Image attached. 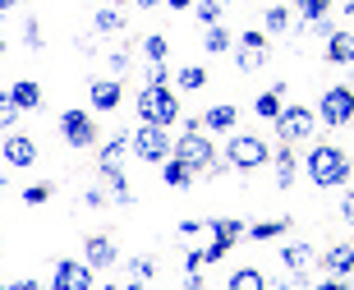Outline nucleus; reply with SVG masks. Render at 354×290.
<instances>
[{
	"instance_id": "f257e3e1",
	"label": "nucleus",
	"mask_w": 354,
	"mask_h": 290,
	"mask_svg": "<svg viewBox=\"0 0 354 290\" xmlns=\"http://www.w3.org/2000/svg\"><path fill=\"white\" fill-rule=\"evenodd\" d=\"M138 111H143V125H157V129H166L180 116V106H175V97L166 88H143L138 93Z\"/></svg>"
},
{
	"instance_id": "f03ea898",
	"label": "nucleus",
	"mask_w": 354,
	"mask_h": 290,
	"mask_svg": "<svg viewBox=\"0 0 354 290\" xmlns=\"http://www.w3.org/2000/svg\"><path fill=\"white\" fill-rule=\"evenodd\" d=\"M308 171H313L317 185H341L345 175H350V166H345L341 147H313V157H308Z\"/></svg>"
},
{
	"instance_id": "7ed1b4c3",
	"label": "nucleus",
	"mask_w": 354,
	"mask_h": 290,
	"mask_svg": "<svg viewBox=\"0 0 354 290\" xmlns=\"http://www.w3.org/2000/svg\"><path fill=\"white\" fill-rule=\"evenodd\" d=\"M133 152L143 161H171V138H166V129H157V125H143V129L133 134Z\"/></svg>"
},
{
	"instance_id": "20e7f679",
	"label": "nucleus",
	"mask_w": 354,
	"mask_h": 290,
	"mask_svg": "<svg viewBox=\"0 0 354 290\" xmlns=\"http://www.w3.org/2000/svg\"><path fill=\"white\" fill-rule=\"evenodd\" d=\"M180 161L189 166V171H207V166H216L212 143L203 138V134H184V138H180Z\"/></svg>"
},
{
	"instance_id": "39448f33",
	"label": "nucleus",
	"mask_w": 354,
	"mask_h": 290,
	"mask_svg": "<svg viewBox=\"0 0 354 290\" xmlns=\"http://www.w3.org/2000/svg\"><path fill=\"white\" fill-rule=\"evenodd\" d=\"M267 157H272V152H267L263 138H235V143H230V166H239V171H249V166H263Z\"/></svg>"
},
{
	"instance_id": "423d86ee",
	"label": "nucleus",
	"mask_w": 354,
	"mask_h": 290,
	"mask_svg": "<svg viewBox=\"0 0 354 290\" xmlns=\"http://www.w3.org/2000/svg\"><path fill=\"white\" fill-rule=\"evenodd\" d=\"M60 134L69 138V147H88L97 134H92V120L83 116V111H65L60 116Z\"/></svg>"
},
{
	"instance_id": "0eeeda50",
	"label": "nucleus",
	"mask_w": 354,
	"mask_h": 290,
	"mask_svg": "<svg viewBox=\"0 0 354 290\" xmlns=\"http://www.w3.org/2000/svg\"><path fill=\"white\" fill-rule=\"evenodd\" d=\"M350 116H354V93L331 88V93L322 97V120H327V125H345Z\"/></svg>"
},
{
	"instance_id": "6e6552de",
	"label": "nucleus",
	"mask_w": 354,
	"mask_h": 290,
	"mask_svg": "<svg viewBox=\"0 0 354 290\" xmlns=\"http://www.w3.org/2000/svg\"><path fill=\"white\" fill-rule=\"evenodd\" d=\"M276 125H281V134H286V138H304V134L313 129V116H308V111H299V106H290V111H281V116H276Z\"/></svg>"
},
{
	"instance_id": "1a4fd4ad",
	"label": "nucleus",
	"mask_w": 354,
	"mask_h": 290,
	"mask_svg": "<svg viewBox=\"0 0 354 290\" xmlns=\"http://www.w3.org/2000/svg\"><path fill=\"white\" fill-rule=\"evenodd\" d=\"M92 277H88V267L83 263H60L55 267V290H88Z\"/></svg>"
},
{
	"instance_id": "9d476101",
	"label": "nucleus",
	"mask_w": 354,
	"mask_h": 290,
	"mask_svg": "<svg viewBox=\"0 0 354 290\" xmlns=\"http://www.w3.org/2000/svg\"><path fill=\"white\" fill-rule=\"evenodd\" d=\"M281 263H286L290 277H308V272H313V249H308V244H290V249L281 253Z\"/></svg>"
},
{
	"instance_id": "9b49d317",
	"label": "nucleus",
	"mask_w": 354,
	"mask_h": 290,
	"mask_svg": "<svg viewBox=\"0 0 354 290\" xmlns=\"http://www.w3.org/2000/svg\"><path fill=\"white\" fill-rule=\"evenodd\" d=\"M115 102H120V83H111V79L92 83V106L97 111H115Z\"/></svg>"
},
{
	"instance_id": "f8f14e48",
	"label": "nucleus",
	"mask_w": 354,
	"mask_h": 290,
	"mask_svg": "<svg viewBox=\"0 0 354 290\" xmlns=\"http://www.w3.org/2000/svg\"><path fill=\"white\" fill-rule=\"evenodd\" d=\"M32 157H37L32 138H10V143H5V161H10V166H28Z\"/></svg>"
},
{
	"instance_id": "ddd939ff",
	"label": "nucleus",
	"mask_w": 354,
	"mask_h": 290,
	"mask_svg": "<svg viewBox=\"0 0 354 290\" xmlns=\"http://www.w3.org/2000/svg\"><path fill=\"white\" fill-rule=\"evenodd\" d=\"M14 106H19V111H37V102H41V88L32 79H24V83H14Z\"/></svg>"
},
{
	"instance_id": "4468645a",
	"label": "nucleus",
	"mask_w": 354,
	"mask_h": 290,
	"mask_svg": "<svg viewBox=\"0 0 354 290\" xmlns=\"http://www.w3.org/2000/svg\"><path fill=\"white\" fill-rule=\"evenodd\" d=\"M88 263L92 267H111L115 263V244H111V239H88Z\"/></svg>"
},
{
	"instance_id": "2eb2a0df",
	"label": "nucleus",
	"mask_w": 354,
	"mask_h": 290,
	"mask_svg": "<svg viewBox=\"0 0 354 290\" xmlns=\"http://www.w3.org/2000/svg\"><path fill=\"white\" fill-rule=\"evenodd\" d=\"M350 267H354V249H350V244H336V249L327 253V272H336V277H345Z\"/></svg>"
},
{
	"instance_id": "dca6fc26",
	"label": "nucleus",
	"mask_w": 354,
	"mask_h": 290,
	"mask_svg": "<svg viewBox=\"0 0 354 290\" xmlns=\"http://www.w3.org/2000/svg\"><path fill=\"white\" fill-rule=\"evenodd\" d=\"M327 55H331V60H341V65H345V60H354V37H350V33H331Z\"/></svg>"
},
{
	"instance_id": "f3484780",
	"label": "nucleus",
	"mask_w": 354,
	"mask_h": 290,
	"mask_svg": "<svg viewBox=\"0 0 354 290\" xmlns=\"http://www.w3.org/2000/svg\"><path fill=\"white\" fill-rule=\"evenodd\" d=\"M235 106H212L207 116H203V125H207V129H230V125H235Z\"/></svg>"
},
{
	"instance_id": "a211bd4d",
	"label": "nucleus",
	"mask_w": 354,
	"mask_h": 290,
	"mask_svg": "<svg viewBox=\"0 0 354 290\" xmlns=\"http://www.w3.org/2000/svg\"><path fill=\"white\" fill-rule=\"evenodd\" d=\"M189 180H194V171H189L180 157L166 161V185H171V189H189Z\"/></svg>"
},
{
	"instance_id": "6ab92c4d",
	"label": "nucleus",
	"mask_w": 354,
	"mask_h": 290,
	"mask_svg": "<svg viewBox=\"0 0 354 290\" xmlns=\"http://www.w3.org/2000/svg\"><path fill=\"white\" fill-rule=\"evenodd\" d=\"M230 290H267V277L244 267V272H235V277H230Z\"/></svg>"
},
{
	"instance_id": "aec40b11",
	"label": "nucleus",
	"mask_w": 354,
	"mask_h": 290,
	"mask_svg": "<svg viewBox=\"0 0 354 290\" xmlns=\"http://www.w3.org/2000/svg\"><path fill=\"white\" fill-rule=\"evenodd\" d=\"M203 46H207L212 55H221V51H230V33H225L221 24H212V28H207V37H203Z\"/></svg>"
},
{
	"instance_id": "412c9836",
	"label": "nucleus",
	"mask_w": 354,
	"mask_h": 290,
	"mask_svg": "<svg viewBox=\"0 0 354 290\" xmlns=\"http://www.w3.org/2000/svg\"><path fill=\"white\" fill-rule=\"evenodd\" d=\"M290 180H295V157H290V147L276 157V185L281 189H290Z\"/></svg>"
},
{
	"instance_id": "4be33fe9",
	"label": "nucleus",
	"mask_w": 354,
	"mask_h": 290,
	"mask_svg": "<svg viewBox=\"0 0 354 290\" xmlns=\"http://www.w3.org/2000/svg\"><path fill=\"white\" fill-rule=\"evenodd\" d=\"M129 147H133V138H124V134H115V138H111V143H106L102 161H111V166H115V161L124 157V152H129Z\"/></svg>"
},
{
	"instance_id": "5701e85b",
	"label": "nucleus",
	"mask_w": 354,
	"mask_h": 290,
	"mask_svg": "<svg viewBox=\"0 0 354 290\" xmlns=\"http://www.w3.org/2000/svg\"><path fill=\"white\" fill-rule=\"evenodd\" d=\"M212 230H216V239H225V244H235V239L244 235V226H239V221H212Z\"/></svg>"
},
{
	"instance_id": "b1692460",
	"label": "nucleus",
	"mask_w": 354,
	"mask_h": 290,
	"mask_svg": "<svg viewBox=\"0 0 354 290\" xmlns=\"http://www.w3.org/2000/svg\"><path fill=\"white\" fill-rule=\"evenodd\" d=\"M253 111H258V116H263V120H276V116H281V97H276V93L258 97V106H253Z\"/></svg>"
},
{
	"instance_id": "393cba45",
	"label": "nucleus",
	"mask_w": 354,
	"mask_h": 290,
	"mask_svg": "<svg viewBox=\"0 0 354 290\" xmlns=\"http://www.w3.org/2000/svg\"><path fill=\"white\" fill-rule=\"evenodd\" d=\"M14 120H19V106H14L10 93H0V129H10Z\"/></svg>"
},
{
	"instance_id": "a878e982",
	"label": "nucleus",
	"mask_w": 354,
	"mask_h": 290,
	"mask_svg": "<svg viewBox=\"0 0 354 290\" xmlns=\"http://www.w3.org/2000/svg\"><path fill=\"white\" fill-rule=\"evenodd\" d=\"M198 19L203 24H221V0H198Z\"/></svg>"
},
{
	"instance_id": "bb28decb",
	"label": "nucleus",
	"mask_w": 354,
	"mask_h": 290,
	"mask_svg": "<svg viewBox=\"0 0 354 290\" xmlns=\"http://www.w3.org/2000/svg\"><path fill=\"white\" fill-rule=\"evenodd\" d=\"M203 83H207V74H203V69H198V65L180 69V88H203Z\"/></svg>"
},
{
	"instance_id": "cd10ccee",
	"label": "nucleus",
	"mask_w": 354,
	"mask_h": 290,
	"mask_svg": "<svg viewBox=\"0 0 354 290\" xmlns=\"http://www.w3.org/2000/svg\"><path fill=\"white\" fill-rule=\"evenodd\" d=\"M286 230V221H263V226H253V239H272Z\"/></svg>"
},
{
	"instance_id": "c85d7f7f",
	"label": "nucleus",
	"mask_w": 354,
	"mask_h": 290,
	"mask_svg": "<svg viewBox=\"0 0 354 290\" xmlns=\"http://www.w3.org/2000/svg\"><path fill=\"white\" fill-rule=\"evenodd\" d=\"M97 28H102V33H120V14L115 10H102V14H97Z\"/></svg>"
},
{
	"instance_id": "c756f323",
	"label": "nucleus",
	"mask_w": 354,
	"mask_h": 290,
	"mask_svg": "<svg viewBox=\"0 0 354 290\" xmlns=\"http://www.w3.org/2000/svg\"><path fill=\"white\" fill-rule=\"evenodd\" d=\"M299 10L308 14V19H322V14H327V0H299Z\"/></svg>"
},
{
	"instance_id": "7c9ffc66",
	"label": "nucleus",
	"mask_w": 354,
	"mask_h": 290,
	"mask_svg": "<svg viewBox=\"0 0 354 290\" xmlns=\"http://www.w3.org/2000/svg\"><path fill=\"white\" fill-rule=\"evenodd\" d=\"M286 24H290L286 10H272V14H267V28H272V33H286Z\"/></svg>"
},
{
	"instance_id": "2f4dec72",
	"label": "nucleus",
	"mask_w": 354,
	"mask_h": 290,
	"mask_svg": "<svg viewBox=\"0 0 354 290\" xmlns=\"http://www.w3.org/2000/svg\"><path fill=\"white\" fill-rule=\"evenodd\" d=\"M24 203H28V208H37V203H46V189H41V185H28V189H24Z\"/></svg>"
},
{
	"instance_id": "473e14b6",
	"label": "nucleus",
	"mask_w": 354,
	"mask_h": 290,
	"mask_svg": "<svg viewBox=\"0 0 354 290\" xmlns=\"http://www.w3.org/2000/svg\"><path fill=\"white\" fill-rule=\"evenodd\" d=\"M147 88H166V69H161V60L147 69Z\"/></svg>"
},
{
	"instance_id": "72a5a7b5",
	"label": "nucleus",
	"mask_w": 354,
	"mask_h": 290,
	"mask_svg": "<svg viewBox=\"0 0 354 290\" xmlns=\"http://www.w3.org/2000/svg\"><path fill=\"white\" fill-rule=\"evenodd\" d=\"M239 42H244V51L263 55V37H258V33H244V37H239Z\"/></svg>"
},
{
	"instance_id": "f704fd0d",
	"label": "nucleus",
	"mask_w": 354,
	"mask_h": 290,
	"mask_svg": "<svg viewBox=\"0 0 354 290\" xmlns=\"http://www.w3.org/2000/svg\"><path fill=\"white\" fill-rule=\"evenodd\" d=\"M203 263H207L203 253H189V258H184V267H189V277H198V272H203Z\"/></svg>"
},
{
	"instance_id": "c9c22d12",
	"label": "nucleus",
	"mask_w": 354,
	"mask_h": 290,
	"mask_svg": "<svg viewBox=\"0 0 354 290\" xmlns=\"http://www.w3.org/2000/svg\"><path fill=\"white\" fill-rule=\"evenodd\" d=\"M133 277H138V281L152 277V258H133Z\"/></svg>"
},
{
	"instance_id": "e433bc0d",
	"label": "nucleus",
	"mask_w": 354,
	"mask_h": 290,
	"mask_svg": "<svg viewBox=\"0 0 354 290\" xmlns=\"http://www.w3.org/2000/svg\"><path fill=\"white\" fill-rule=\"evenodd\" d=\"M225 249H230V244H225V239H216V244H212L203 258H207V263H216V258H225Z\"/></svg>"
},
{
	"instance_id": "4c0bfd02",
	"label": "nucleus",
	"mask_w": 354,
	"mask_h": 290,
	"mask_svg": "<svg viewBox=\"0 0 354 290\" xmlns=\"http://www.w3.org/2000/svg\"><path fill=\"white\" fill-rule=\"evenodd\" d=\"M147 55H152V60H161V55H166V42H161V37H147Z\"/></svg>"
},
{
	"instance_id": "58836bf2",
	"label": "nucleus",
	"mask_w": 354,
	"mask_h": 290,
	"mask_svg": "<svg viewBox=\"0 0 354 290\" xmlns=\"http://www.w3.org/2000/svg\"><path fill=\"white\" fill-rule=\"evenodd\" d=\"M28 46H41V28L32 24V19H28Z\"/></svg>"
},
{
	"instance_id": "ea45409f",
	"label": "nucleus",
	"mask_w": 354,
	"mask_h": 290,
	"mask_svg": "<svg viewBox=\"0 0 354 290\" xmlns=\"http://www.w3.org/2000/svg\"><path fill=\"white\" fill-rule=\"evenodd\" d=\"M341 212H345V221L354 226V194H350V198H345V203H341Z\"/></svg>"
},
{
	"instance_id": "a19ab883",
	"label": "nucleus",
	"mask_w": 354,
	"mask_h": 290,
	"mask_svg": "<svg viewBox=\"0 0 354 290\" xmlns=\"http://www.w3.org/2000/svg\"><path fill=\"white\" fill-rule=\"evenodd\" d=\"M10 290H41L37 281H19V286H10Z\"/></svg>"
},
{
	"instance_id": "79ce46f5",
	"label": "nucleus",
	"mask_w": 354,
	"mask_h": 290,
	"mask_svg": "<svg viewBox=\"0 0 354 290\" xmlns=\"http://www.w3.org/2000/svg\"><path fill=\"white\" fill-rule=\"evenodd\" d=\"M166 5H171V10H189V5H194V0H166Z\"/></svg>"
},
{
	"instance_id": "37998d69",
	"label": "nucleus",
	"mask_w": 354,
	"mask_h": 290,
	"mask_svg": "<svg viewBox=\"0 0 354 290\" xmlns=\"http://www.w3.org/2000/svg\"><path fill=\"white\" fill-rule=\"evenodd\" d=\"M317 290H341V286H336V281H322V286H317Z\"/></svg>"
},
{
	"instance_id": "c03bdc74",
	"label": "nucleus",
	"mask_w": 354,
	"mask_h": 290,
	"mask_svg": "<svg viewBox=\"0 0 354 290\" xmlns=\"http://www.w3.org/2000/svg\"><path fill=\"white\" fill-rule=\"evenodd\" d=\"M124 290H147V286H143V281H133V286H124Z\"/></svg>"
},
{
	"instance_id": "a18cd8bd",
	"label": "nucleus",
	"mask_w": 354,
	"mask_h": 290,
	"mask_svg": "<svg viewBox=\"0 0 354 290\" xmlns=\"http://www.w3.org/2000/svg\"><path fill=\"white\" fill-rule=\"evenodd\" d=\"M345 14H350V19H354V0H350V5H345Z\"/></svg>"
},
{
	"instance_id": "49530a36",
	"label": "nucleus",
	"mask_w": 354,
	"mask_h": 290,
	"mask_svg": "<svg viewBox=\"0 0 354 290\" xmlns=\"http://www.w3.org/2000/svg\"><path fill=\"white\" fill-rule=\"evenodd\" d=\"M10 5H14V0H0V10H10Z\"/></svg>"
},
{
	"instance_id": "de8ad7c7",
	"label": "nucleus",
	"mask_w": 354,
	"mask_h": 290,
	"mask_svg": "<svg viewBox=\"0 0 354 290\" xmlns=\"http://www.w3.org/2000/svg\"><path fill=\"white\" fill-rule=\"evenodd\" d=\"M0 55H5V42H0Z\"/></svg>"
},
{
	"instance_id": "09e8293b",
	"label": "nucleus",
	"mask_w": 354,
	"mask_h": 290,
	"mask_svg": "<svg viewBox=\"0 0 354 290\" xmlns=\"http://www.w3.org/2000/svg\"><path fill=\"white\" fill-rule=\"evenodd\" d=\"M0 189H5V180H0Z\"/></svg>"
},
{
	"instance_id": "8fccbe9b",
	"label": "nucleus",
	"mask_w": 354,
	"mask_h": 290,
	"mask_svg": "<svg viewBox=\"0 0 354 290\" xmlns=\"http://www.w3.org/2000/svg\"><path fill=\"white\" fill-rule=\"evenodd\" d=\"M106 290H115V286H106Z\"/></svg>"
},
{
	"instance_id": "3c124183",
	"label": "nucleus",
	"mask_w": 354,
	"mask_h": 290,
	"mask_svg": "<svg viewBox=\"0 0 354 290\" xmlns=\"http://www.w3.org/2000/svg\"><path fill=\"white\" fill-rule=\"evenodd\" d=\"M194 290H198V286H194Z\"/></svg>"
}]
</instances>
